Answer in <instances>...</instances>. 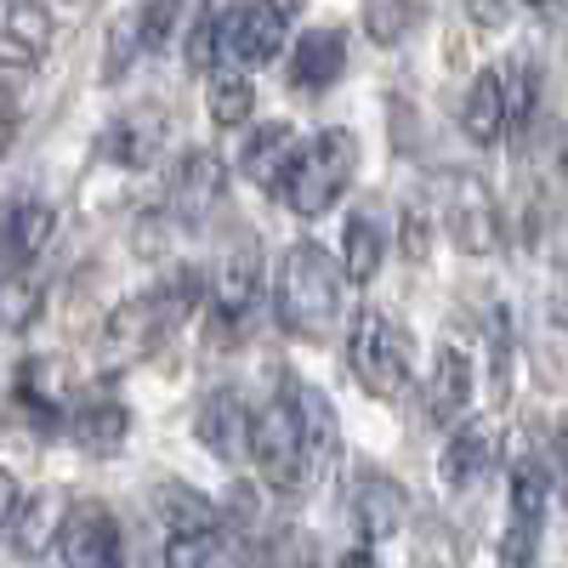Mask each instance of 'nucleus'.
Segmentation results:
<instances>
[{
    "label": "nucleus",
    "mask_w": 568,
    "mask_h": 568,
    "mask_svg": "<svg viewBox=\"0 0 568 568\" xmlns=\"http://www.w3.org/2000/svg\"><path fill=\"white\" fill-rule=\"evenodd\" d=\"M200 296H205V273L200 267H182V273H171L160 291H149V296H131V302H120L109 318H103V336H98V364L114 375V369H131V364H142L149 358L171 329L200 307Z\"/></svg>",
    "instance_id": "f257e3e1"
},
{
    "label": "nucleus",
    "mask_w": 568,
    "mask_h": 568,
    "mask_svg": "<svg viewBox=\"0 0 568 568\" xmlns=\"http://www.w3.org/2000/svg\"><path fill=\"white\" fill-rule=\"evenodd\" d=\"M342 284H347V267L329 262V251L318 245H291L278 262V278H273V302H278V324L296 329V336H324L342 313Z\"/></svg>",
    "instance_id": "f03ea898"
},
{
    "label": "nucleus",
    "mask_w": 568,
    "mask_h": 568,
    "mask_svg": "<svg viewBox=\"0 0 568 568\" xmlns=\"http://www.w3.org/2000/svg\"><path fill=\"white\" fill-rule=\"evenodd\" d=\"M353 171H358L353 131H318L313 142L296 149V165H291V176H284L278 200L291 205L296 216H324L353 187Z\"/></svg>",
    "instance_id": "7ed1b4c3"
},
{
    "label": "nucleus",
    "mask_w": 568,
    "mask_h": 568,
    "mask_svg": "<svg viewBox=\"0 0 568 568\" xmlns=\"http://www.w3.org/2000/svg\"><path fill=\"white\" fill-rule=\"evenodd\" d=\"M347 358H353V375L369 398L382 404H398L409 387H415V347L409 336L387 318V313H358L353 318V336H347Z\"/></svg>",
    "instance_id": "20e7f679"
},
{
    "label": "nucleus",
    "mask_w": 568,
    "mask_h": 568,
    "mask_svg": "<svg viewBox=\"0 0 568 568\" xmlns=\"http://www.w3.org/2000/svg\"><path fill=\"white\" fill-rule=\"evenodd\" d=\"M251 460L262 471V484L278 495H307V449H302V420L291 387H273V398L251 420Z\"/></svg>",
    "instance_id": "39448f33"
},
{
    "label": "nucleus",
    "mask_w": 568,
    "mask_h": 568,
    "mask_svg": "<svg viewBox=\"0 0 568 568\" xmlns=\"http://www.w3.org/2000/svg\"><path fill=\"white\" fill-rule=\"evenodd\" d=\"M284 23H291V7L278 0H240L227 7L222 23V63L227 69H262L284 52Z\"/></svg>",
    "instance_id": "423d86ee"
},
{
    "label": "nucleus",
    "mask_w": 568,
    "mask_h": 568,
    "mask_svg": "<svg viewBox=\"0 0 568 568\" xmlns=\"http://www.w3.org/2000/svg\"><path fill=\"white\" fill-rule=\"evenodd\" d=\"M58 557L63 568H125L120 517L103 500H74L58 529Z\"/></svg>",
    "instance_id": "0eeeda50"
},
{
    "label": "nucleus",
    "mask_w": 568,
    "mask_h": 568,
    "mask_svg": "<svg viewBox=\"0 0 568 568\" xmlns=\"http://www.w3.org/2000/svg\"><path fill=\"white\" fill-rule=\"evenodd\" d=\"M256 296H262V251L245 233V240L222 256V267L211 278V313H216V324L245 329V318L256 313Z\"/></svg>",
    "instance_id": "6e6552de"
},
{
    "label": "nucleus",
    "mask_w": 568,
    "mask_h": 568,
    "mask_svg": "<svg viewBox=\"0 0 568 568\" xmlns=\"http://www.w3.org/2000/svg\"><path fill=\"white\" fill-rule=\"evenodd\" d=\"M222 187H227V165L211 149H194V154L176 160L171 187H165V205H171V216L182 227H194V222H205L222 205Z\"/></svg>",
    "instance_id": "1a4fd4ad"
},
{
    "label": "nucleus",
    "mask_w": 568,
    "mask_h": 568,
    "mask_svg": "<svg viewBox=\"0 0 568 568\" xmlns=\"http://www.w3.org/2000/svg\"><path fill=\"white\" fill-rule=\"evenodd\" d=\"M52 227H58V211L34 200V194H12L0 205V267L7 273H23L34 267V256L52 245Z\"/></svg>",
    "instance_id": "9d476101"
},
{
    "label": "nucleus",
    "mask_w": 568,
    "mask_h": 568,
    "mask_svg": "<svg viewBox=\"0 0 568 568\" xmlns=\"http://www.w3.org/2000/svg\"><path fill=\"white\" fill-rule=\"evenodd\" d=\"M449 233L466 256H489L500 251V205L478 176H455L449 182Z\"/></svg>",
    "instance_id": "9b49d317"
},
{
    "label": "nucleus",
    "mask_w": 568,
    "mask_h": 568,
    "mask_svg": "<svg viewBox=\"0 0 568 568\" xmlns=\"http://www.w3.org/2000/svg\"><path fill=\"white\" fill-rule=\"evenodd\" d=\"M52 12L45 0H0V69H40L52 52Z\"/></svg>",
    "instance_id": "f8f14e48"
},
{
    "label": "nucleus",
    "mask_w": 568,
    "mask_h": 568,
    "mask_svg": "<svg viewBox=\"0 0 568 568\" xmlns=\"http://www.w3.org/2000/svg\"><path fill=\"white\" fill-rule=\"evenodd\" d=\"M251 409H245V398L233 393V387H216V393H205V404H200V415H194V438L216 455V460H240V455H251Z\"/></svg>",
    "instance_id": "ddd939ff"
},
{
    "label": "nucleus",
    "mask_w": 568,
    "mask_h": 568,
    "mask_svg": "<svg viewBox=\"0 0 568 568\" xmlns=\"http://www.w3.org/2000/svg\"><path fill=\"white\" fill-rule=\"evenodd\" d=\"M409 517V495L387 478V471H364V478L353 484V529L364 546H382L404 529Z\"/></svg>",
    "instance_id": "4468645a"
},
{
    "label": "nucleus",
    "mask_w": 568,
    "mask_h": 568,
    "mask_svg": "<svg viewBox=\"0 0 568 568\" xmlns=\"http://www.w3.org/2000/svg\"><path fill=\"white\" fill-rule=\"evenodd\" d=\"M284 387H291V398H296L302 449H307V489H313L329 471V460H336V404H329L313 382H302V375H284Z\"/></svg>",
    "instance_id": "2eb2a0df"
},
{
    "label": "nucleus",
    "mask_w": 568,
    "mask_h": 568,
    "mask_svg": "<svg viewBox=\"0 0 568 568\" xmlns=\"http://www.w3.org/2000/svg\"><path fill=\"white\" fill-rule=\"evenodd\" d=\"M466 409H471V364L460 347H438L433 369H426V420L455 426Z\"/></svg>",
    "instance_id": "dca6fc26"
},
{
    "label": "nucleus",
    "mask_w": 568,
    "mask_h": 568,
    "mask_svg": "<svg viewBox=\"0 0 568 568\" xmlns=\"http://www.w3.org/2000/svg\"><path fill=\"white\" fill-rule=\"evenodd\" d=\"M489 460H495V433H489L484 420H471V415H466V426H455V438L444 444V460H438L444 489H449V495L478 489V484H484V471H489Z\"/></svg>",
    "instance_id": "f3484780"
},
{
    "label": "nucleus",
    "mask_w": 568,
    "mask_h": 568,
    "mask_svg": "<svg viewBox=\"0 0 568 568\" xmlns=\"http://www.w3.org/2000/svg\"><path fill=\"white\" fill-rule=\"evenodd\" d=\"M296 131L284 125V120H273V125H256L251 131V142H245V154H240V171L256 182V187H267V194H278L284 187V176H291V165H296Z\"/></svg>",
    "instance_id": "a211bd4d"
},
{
    "label": "nucleus",
    "mask_w": 568,
    "mask_h": 568,
    "mask_svg": "<svg viewBox=\"0 0 568 568\" xmlns=\"http://www.w3.org/2000/svg\"><path fill=\"white\" fill-rule=\"evenodd\" d=\"M342 69H347V40H342L336 29H307V34L296 40L291 80H296L302 91H329V85L342 80Z\"/></svg>",
    "instance_id": "6ab92c4d"
},
{
    "label": "nucleus",
    "mask_w": 568,
    "mask_h": 568,
    "mask_svg": "<svg viewBox=\"0 0 568 568\" xmlns=\"http://www.w3.org/2000/svg\"><path fill=\"white\" fill-rule=\"evenodd\" d=\"M460 125H466V136L478 142V149L500 142V131H506V80H500V69H484L478 80L466 85Z\"/></svg>",
    "instance_id": "aec40b11"
},
{
    "label": "nucleus",
    "mask_w": 568,
    "mask_h": 568,
    "mask_svg": "<svg viewBox=\"0 0 568 568\" xmlns=\"http://www.w3.org/2000/svg\"><path fill=\"white\" fill-rule=\"evenodd\" d=\"M382 256H387V227L375 211H353L347 216V233H342V267H347V284H369L382 273Z\"/></svg>",
    "instance_id": "412c9836"
},
{
    "label": "nucleus",
    "mask_w": 568,
    "mask_h": 568,
    "mask_svg": "<svg viewBox=\"0 0 568 568\" xmlns=\"http://www.w3.org/2000/svg\"><path fill=\"white\" fill-rule=\"evenodd\" d=\"M125 409L114 404V398H85L74 415H69V438L80 444V449H91V455H114L120 444H125Z\"/></svg>",
    "instance_id": "4be33fe9"
},
{
    "label": "nucleus",
    "mask_w": 568,
    "mask_h": 568,
    "mask_svg": "<svg viewBox=\"0 0 568 568\" xmlns=\"http://www.w3.org/2000/svg\"><path fill=\"white\" fill-rule=\"evenodd\" d=\"M58 529H63L58 495H34V500H23L18 517H12V540H18L23 557H40L45 546H58Z\"/></svg>",
    "instance_id": "5701e85b"
},
{
    "label": "nucleus",
    "mask_w": 568,
    "mask_h": 568,
    "mask_svg": "<svg viewBox=\"0 0 568 568\" xmlns=\"http://www.w3.org/2000/svg\"><path fill=\"white\" fill-rule=\"evenodd\" d=\"M165 568H233V551L222 529H171Z\"/></svg>",
    "instance_id": "b1692460"
},
{
    "label": "nucleus",
    "mask_w": 568,
    "mask_h": 568,
    "mask_svg": "<svg viewBox=\"0 0 568 568\" xmlns=\"http://www.w3.org/2000/svg\"><path fill=\"white\" fill-rule=\"evenodd\" d=\"M154 149H160V120L154 114H131V120L103 131V154L114 165H149Z\"/></svg>",
    "instance_id": "393cba45"
},
{
    "label": "nucleus",
    "mask_w": 568,
    "mask_h": 568,
    "mask_svg": "<svg viewBox=\"0 0 568 568\" xmlns=\"http://www.w3.org/2000/svg\"><path fill=\"white\" fill-rule=\"evenodd\" d=\"M251 109H256L251 69H222V74H211V120H216V125H245Z\"/></svg>",
    "instance_id": "a878e982"
},
{
    "label": "nucleus",
    "mask_w": 568,
    "mask_h": 568,
    "mask_svg": "<svg viewBox=\"0 0 568 568\" xmlns=\"http://www.w3.org/2000/svg\"><path fill=\"white\" fill-rule=\"evenodd\" d=\"M222 23H227V0H205L194 29H187V69L194 74L222 63Z\"/></svg>",
    "instance_id": "bb28decb"
},
{
    "label": "nucleus",
    "mask_w": 568,
    "mask_h": 568,
    "mask_svg": "<svg viewBox=\"0 0 568 568\" xmlns=\"http://www.w3.org/2000/svg\"><path fill=\"white\" fill-rule=\"evenodd\" d=\"M160 511H165L171 529H216V506H211L200 489L165 484V489H160Z\"/></svg>",
    "instance_id": "cd10ccee"
},
{
    "label": "nucleus",
    "mask_w": 568,
    "mask_h": 568,
    "mask_svg": "<svg viewBox=\"0 0 568 568\" xmlns=\"http://www.w3.org/2000/svg\"><path fill=\"white\" fill-rule=\"evenodd\" d=\"M176 18H182V0H142V7H136V23H142V52L154 58L160 45L171 40Z\"/></svg>",
    "instance_id": "c85d7f7f"
},
{
    "label": "nucleus",
    "mask_w": 568,
    "mask_h": 568,
    "mask_svg": "<svg viewBox=\"0 0 568 568\" xmlns=\"http://www.w3.org/2000/svg\"><path fill=\"white\" fill-rule=\"evenodd\" d=\"M500 80H506V125L524 131L529 114H535V69L529 63H511V74H500Z\"/></svg>",
    "instance_id": "c756f323"
},
{
    "label": "nucleus",
    "mask_w": 568,
    "mask_h": 568,
    "mask_svg": "<svg viewBox=\"0 0 568 568\" xmlns=\"http://www.w3.org/2000/svg\"><path fill=\"white\" fill-rule=\"evenodd\" d=\"M12 69H0V154L12 149V136H18V120H23V98L12 91V80H7Z\"/></svg>",
    "instance_id": "7c9ffc66"
},
{
    "label": "nucleus",
    "mask_w": 568,
    "mask_h": 568,
    "mask_svg": "<svg viewBox=\"0 0 568 568\" xmlns=\"http://www.w3.org/2000/svg\"><path fill=\"white\" fill-rule=\"evenodd\" d=\"M18 506H23V489H18L12 471L0 466V535H12V517H18Z\"/></svg>",
    "instance_id": "2f4dec72"
},
{
    "label": "nucleus",
    "mask_w": 568,
    "mask_h": 568,
    "mask_svg": "<svg viewBox=\"0 0 568 568\" xmlns=\"http://www.w3.org/2000/svg\"><path fill=\"white\" fill-rule=\"evenodd\" d=\"M551 478L562 484V500H568V420L557 426V438H551Z\"/></svg>",
    "instance_id": "473e14b6"
},
{
    "label": "nucleus",
    "mask_w": 568,
    "mask_h": 568,
    "mask_svg": "<svg viewBox=\"0 0 568 568\" xmlns=\"http://www.w3.org/2000/svg\"><path fill=\"white\" fill-rule=\"evenodd\" d=\"M426 245H433V240H426V216L409 211V216H404V251H409V256H426Z\"/></svg>",
    "instance_id": "72a5a7b5"
},
{
    "label": "nucleus",
    "mask_w": 568,
    "mask_h": 568,
    "mask_svg": "<svg viewBox=\"0 0 568 568\" xmlns=\"http://www.w3.org/2000/svg\"><path fill=\"white\" fill-rule=\"evenodd\" d=\"M336 568H382V562H375V551H347Z\"/></svg>",
    "instance_id": "f704fd0d"
},
{
    "label": "nucleus",
    "mask_w": 568,
    "mask_h": 568,
    "mask_svg": "<svg viewBox=\"0 0 568 568\" xmlns=\"http://www.w3.org/2000/svg\"><path fill=\"white\" fill-rule=\"evenodd\" d=\"M529 7H546V0H529Z\"/></svg>",
    "instance_id": "c9c22d12"
},
{
    "label": "nucleus",
    "mask_w": 568,
    "mask_h": 568,
    "mask_svg": "<svg viewBox=\"0 0 568 568\" xmlns=\"http://www.w3.org/2000/svg\"><path fill=\"white\" fill-rule=\"evenodd\" d=\"M284 7H296V0H284Z\"/></svg>",
    "instance_id": "e433bc0d"
}]
</instances>
